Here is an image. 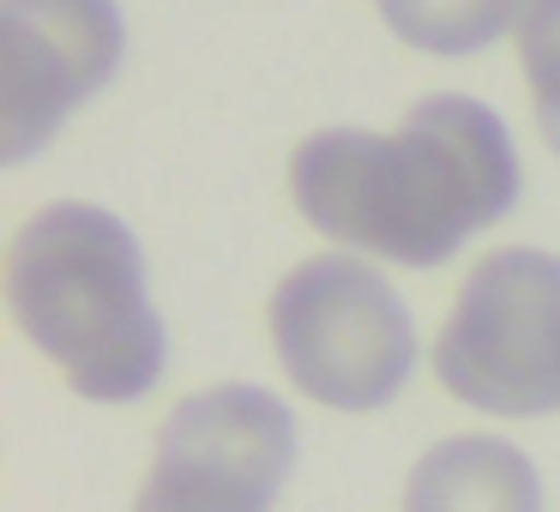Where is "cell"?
<instances>
[{"instance_id": "obj_1", "label": "cell", "mask_w": 560, "mask_h": 512, "mask_svg": "<svg viewBox=\"0 0 560 512\" xmlns=\"http://www.w3.org/2000/svg\"><path fill=\"white\" fill-rule=\"evenodd\" d=\"M290 199L338 247L434 271L518 206V151L482 97L434 91L392 133H307L290 158Z\"/></svg>"}, {"instance_id": "obj_2", "label": "cell", "mask_w": 560, "mask_h": 512, "mask_svg": "<svg viewBox=\"0 0 560 512\" xmlns=\"http://www.w3.org/2000/svg\"><path fill=\"white\" fill-rule=\"evenodd\" d=\"M7 307L91 404L145 398L170 368V331L145 283V247L91 199H55L13 235Z\"/></svg>"}, {"instance_id": "obj_3", "label": "cell", "mask_w": 560, "mask_h": 512, "mask_svg": "<svg viewBox=\"0 0 560 512\" xmlns=\"http://www.w3.org/2000/svg\"><path fill=\"white\" fill-rule=\"evenodd\" d=\"M271 350L295 392L343 416L386 410L416 374L410 302L355 254H314L271 290Z\"/></svg>"}, {"instance_id": "obj_4", "label": "cell", "mask_w": 560, "mask_h": 512, "mask_svg": "<svg viewBox=\"0 0 560 512\" xmlns=\"http://www.w3.org/2000/svg\"><path fill=\"white\" fill-rule=\"evenodd\" d=\"M434 380L482 416H560V254H482L434 338Z\"/></svg>"}, {"instance_id": "obj_5", "label": "cell", "mask_w": 560, "mask_h": 512, "mask_svg": "<svg viewBox=\"0 0 560 512\" xmlns=\"http://www.w3.org/2000/svg\"><path fill=\"white\" fill-rule=\"evenodd\" d=\"M295 470V416L278 392L230 380L170 410L133 512H271Z\"/></svg>"}, {"instance_id": "obj_6", "label": "cell", "mask_w": 560, "mask_h": 512, "mask_svg": "<svg viewBox=\"0 0 560 512\" xmlns=\"http://www.w3.org/2000/svg\"><path fill=\"white\" fill-rule=\"evenodd\" d=\"M127 55L115 0H0V158L25 163Z\"/></svg>"}, {"instance_id": "obj_7", "label": "cell", "mask_w": 560, "mask_h": 512, "mask_svg": "<svg viewBox=\"0 0 560 512\" xmlns=\"http://www.w3.org/2000/svg\"><path fill=\"white\" fill-rule=\"evenodd\" d=\"M404 512H542V476L512 440L452 434L416 458Z\"/></svg>"}, {"instance_id": "obj_8", "label": "cell", "mask_w": 560, "mask_h": 512, "mask_svg": "<svg viewBox=\"0 0 560 512\" xmlns=\"http://www.w3.org/2000/svg\"><path fill=\"white\" fill-rule=\"evenodd\" d=\"M374 13L398 43L422 55H476L518 31L524 0H374Z\"/></svg>"}, {"instance_id": "obj_9", "label": "cell", "mask_w": 560, "mask_h": 512, "mask_svg": "<svg viewBox=\"0 0 560 512\" xmlns=\"http://www.w3.org/2000/svg\"><path fill=\"white\" fill-rule=\"evenodd\" d=\"M512 37H518V67L524 85H530L542 146L560 158V0H524Z\"/></svg>"}]
</instances>
